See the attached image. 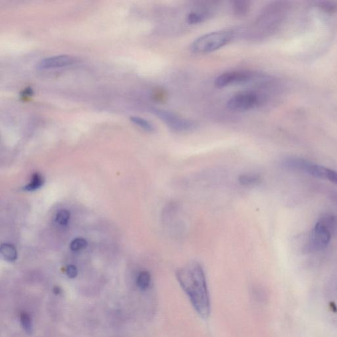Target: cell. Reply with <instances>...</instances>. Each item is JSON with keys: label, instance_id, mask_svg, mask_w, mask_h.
Returning <instances> with one entry per match:
<instances>
[{"label": "cell", "instance_id": "14", "mask_svg": "<svg viewBox=\"0 0 337 337\" xmlns=\"http://www.w3.org/2000/svg\"><path fill=\"white\" fill-rule=\"evenodd\" d=\"M44 178L39 172H36L32 176L31 182L28 185L25 186L24 189L27 191H33L41 188L44 184Z\"/></svg>", "mask_w": 337, "mask_h": 337}, {"label": "cell", "instance_id": "1", "mask_svg": "<svg viewBox=\"0 0 337 337\" xmlns=\"http://www.w3.org/2000/svg\"><path fill=\"white\" fill-rule=\"evenodd\" d=\"M176 278L192 306L202 318L210 313V301L205 274L201 265L191 262L176 272Z\"/></svg>", "mask_w": 337, "mask_h": 337}, {"label": "cell", "instance_id": "15", "mask_svg": "<svg viewBox=\"0 0 337 337\" xmlns=\"http://www.w3.org/2000/svg\"><path fill=\"white\" fill-rule=\"evenodd\" d=\"M130 121H132V123L142 128V129L146 130V131L151 132L155 130V127H154L153 124L150 123L148 120L144 119V118L132 117L130 118Z\"/></svg>", "mask_w": 337, "mask_h": 337}, {"label": "cell", "instance_id": "4", "mask_svg": "<svg viewBox=\"0 0 337 337\" xmlns=\"http://www.w3.org/2000/svg\"><path fill=\"white\" fill-rule=\"evenodd\" d=\"M288 5L284 2H277L266 8L256 22V27H263L264 33H271L281 25L286 15Z\"/></svg>", "mask_w": 337, "mask_h": 337}, {"label": "cell", "instance_id": "6", "mask_svg": "<svg viewBox=\"0 0 337 337\" xmlns=\"http://www.w3.org/2000/svg\"><path fill=\"white\" fill-rule=\"evenodd\" d=\"M153 113L160 118L168 127L174 132L191 131L197 128V124L191 120L180 117L173 112L161 109L152 110Z\"/></svg>", "mask_w": 337, "mask_h": 337}, {"label": "cell", "instance_id": "19", "mask_svg": "<svg viewBox=\"0 0 337 337\" xmlns=\"http://www.w3.org/2000/svg\"><path fill=\"white\" fill-rule=\"evenodd\" d=\"M70 219V212L68 210H62L57 213L56 216V222L61 225H65L69 222Z\"/></svg>", "mask_w": 337, "mask_h": 337}, {"label": "cell", "instance_id": "9", "mask_svg": "<svg viewBox=\"0 0 337 337\" xmlns=\"http://www.w3.org/2000/svg\"><path fill=\"white\" fill-rule=\"evenodd\" d=\"M251 74L245 71H232L221 74L216 78L215 85L218 88H225L233 84L246 83L251 79Z\"/></svg>", "mask_w": 337, "mask_h": 337}, {"label": "cell", "instance_id": "20", "mask_svg": "<svg viewBox=\"0 0 337 337\" xmlns=\"http://www.w3.org/2000/svg\"><path fill=\"white\" fill-rule=\"evenodd\" d=\"M319 5L323 9L327 11H334L337 7V4L336 2L332 1H320L319 2Z\"/></svg>", "mask_w": 337, "mask_h": 337}, {"label": "cell", "instance_id": "13", "mask_svg": "<svg viewBox=\"0 0 337 337\" xmlns=\"http://www.w3.org/2000/svg\"><path fill=\"white\" fill-rule=\"evenodd\" d=\"M208 16L206 11H194L188 14L186 21L189 25H197L205 21Z\"/></svg>", "mask_w": 337, "mask_h": 337}, {"label": "cell", "instance_id": "21", "mask_svg": "<svg viewBox=\"0 0 337 337\" xmlns=\"http://www.w3.org/2000/svg\"><path fill=\"white\" fill-rule=\"evenodd\" d=\"M66 274L70 278H75L77 276L78 271L77 268L73 265H69L66 269Z\"/></svg>", "mask_w": 337, "mask_h": 337}, {"label": "cell", "instance_id": "18", "mask_svg": "<svg viewBox=\"0 0 337 337\" xmlns=\"http://www.w3.org/2000/svg\"><path fill=\"white\" fill-rule=\"evenodd\" d=\"M87 241L84 238H77L74 239L70 244V248L72 251L79 252L87 246Z\"/></svg>", "mask_w": 337, "mask_h": 337}, {"label": "cell", "instance_id": "17", "mask_svg": "<svg viewBox=\"0 0 337 337\" xmlns=\"http://www.w3.org/2000/svg\"><path fill=\"white\" fill-rule=\"evenodd\" d=\"M21 324L23 330L27 334H32V333H33V324H32L31 318L26 313L21 314Z\"/></svg>", "mask_w": 337, "mask_h": 337}, {"label": "cell", "instance_id": "2", "mask_svg": "<svg viewBox=\"0 0 337 337\" xmlns=\"http://www.w3.org/2000/svg\"><path fill=\"white\" fill-rule=\"evenodd\" d=\"M236 31L232 29L212 32L196 39L192 42V52L198 54L212 53L224 47L235 37Z\"/></svg>", "mask_w": 337, "mask_h": 337}, {"label": "cell", "instance_id": "7", "mask_svg": "<svg viewBox=\"0 0 337 337\" xmlns=\"http://www.w3.org/2000/svg\"><path fill=\"white\" fill-rule=\"evenodd\" d=\"M262 102L260 95L254 92H239L230 98L228 101V109L236 112L248 111L254 109Z\"/></svg>", "mask_w": 337, "mask_h": 337}, {"label": "cell", "instance_id": "12", "mask_svg": "<svg viewBox=\"0 0 337 337\" xmlns=\"http://www.w3.org/2000/svg\"><path fill=\"white\" fill-rule=\"evenodd\" d=\"M1 256L7 262H14L17 260V252L15 248V246L12 244L4 243L2 244L1 246Z\"/></svg>", "mask_w": 337, "mask_h": 337}, {"label": "cell", "instance_id": "3", "mask_svg": "<svg viewBox=\"0 0 337 337\" xmlns=\"http://www.w3.org/2000/svg\"><path fill=\"white\" fill-rule=\"evenodd\" d=\"M282 166L288 169L305 172L319 178L330 180L337 184V171L332 168L318 165L308 160L297 157L286 158L282 161Z\"/></svg>", "mask_w": 337, "mask_h": 337}, {"label": "cell", "instance_id": "11", "mask_svg": "<svg viewBox=\"0 0 337 337\" xmlns=\"http://www.w3.org/2000/svg\"><path fill=\"white\" fill-rule=\"evenodd\" d=\"M262 176L258 174H243L238 177L240 184L245 186L258 185L262 182Z\"/></svg>", "mask_w": 337, "mask_h": 337}, {"label": "cell", "instance_id": "8", "mask_svg": "<svg viewBox=\"0 0 337 337\" xmlns=\"http://www.w3.org/2000/svg\"><path fill=\"white\" fill-rule=\"evenodd\" d=\"M77 62V58L69 55L52 56L42 59L37 68L39 71L60 69L73 65Z\"/></svg>", "mask_w": 337, "mask_h": 337}, {"label": "cell", "instance_id": "5", "mask_svg": "<svg viewBox=\"0 0 337 337\" xmlns=\"http://www.w3.org/2000/svg\"><path fill=\"white\" fill-rule=\"evenodd\" d=\"M334 225V219L331 217L323 218L316 223L309 242L310 251H322L328 247L332 240V229Z\"/></svg>", "mask_w": 337, "mask_h": 337}, {"label": "cell", "instance_id": "10", "mask_svg": "<svg viewBox=\"0 0 337 337\" xmlns=\"http://www.w3.org/2000/svg\"><path fill=\"white\" fill-rule=\"evenodd\" d=\"M250 1L246 0H235L232 1V11L237 17H244L249 11Z\"/></svg>", "mask_w": 337, "mask_h": 337}, {"label": "cell", "instance_id": "16", "mask_svg": "<svg viewBox=\"0 0 337 337\" xmlns=\"http://www.w3.org/2000/svg\"><path fill=\"white\" fill-rule=\"evenodd\" d=\"M150 280H151V277L149 272H142L138 275L137 278V284L138 287L141 290H145L148 288L150 285Z\"/></svg>", "mask_w": 337, "mask_h": 337}]
</instances>
